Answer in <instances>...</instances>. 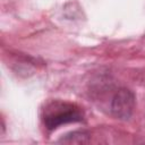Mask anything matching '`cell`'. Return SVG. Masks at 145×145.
I'll return each mask as SVG.
<instances>
[{
  "label": "cell",
  "mask_w": 145,
  "mask_h": 145,
  "mask_svg": "<svg viewBox=\"0 0 145 145\" xmlns=\"http://www.w3.org/2000/svg\"><path fill=\"white\" fill-rule=\"evenodd\" d=\"M83 120V112L72 103L53 101L43 110V122L46 129L53 130L61 125L79 122Z\"/></svg>",
  "instance_id": "1"
},
{
  "label": "cell",
  "mask_w": 145,
  "mask_h": 145,
  "mask_svg": "<svg viewBox=\"0 0 145 145\" xmlns=\"http://www.w3.org/2000/svg\"><path fill=\"white\" fill-rule=\"evenodd\" d=\"M135 106V96L134 93L129 89L121 88L112 97L111 101V111L114 117L119 119H128Z\"/></svg>",
  "instance_id": "2"
}]
</instances>
